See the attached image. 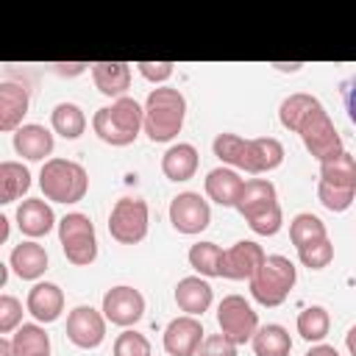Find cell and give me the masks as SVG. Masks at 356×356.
<instances>
[{
  "label": "cell",
  "instance_id": "1",
  "mask_svg": "<svg viewBox=\"0 0 356 356\" xmlns=\"http://www.w3.org/2000/svg\"><path fill=\"white\" fill-rule=\"evenodd\" d=\"M211 150L222 164L234 170H245L250 175L270 172L284 161V145L273 136L242 139L236 134H217V139L211 142Z\"/></svg>",
  "mask_w": 356,
  "mask_h": 356
},
{
  "label": "cell",
  "instance_id": "2",
  "mask_svg": "<svg viewBox=\"0 0 356 356\" xmlns=\"http://www.w3.org/2000/svg\"><path fill=\"white\" fill-rule=\"evenodd\" d=\"M92 128L95 134L106 142V145H114V147H125L131 145L139 131L145 128V108L134 100V97H120L114 100L111 106H103L95 111L92 117Z\"/></svg>",
  "mask_w": 356,
  "mask_h": 356
},
{
  "label": "cell",
  "instance_id": "3",
  "mask_svg": "<svg viewBox=\"0 0 356 356\" xmlns=\"http://www.w3.org/2000/svg\"><path fill=\"white\" fill-rule=\"evenodd\" d=\"M186 100L172 86H159L145 100V134L150 142H170L184 128Z\"/></svg>",
  "mask_w": 356,
  "mask_h": 356
},
{
  "label": "cell",
  "instance_id": "4",
  "mask_svg": "<svg viewBox=\"0 0 356 356\" xmlns=\"http://www.w3.org/2000/svg\"><path fill=\"white\" fill-rule=\"evenodd\" d=\"M39 186L53 203H78L89 189V175L78 161L50 159L39 172Z\"/></svg>",
  "mask_w": 356,
  "mask_h": 356
},
{
  "label": "cell",
  "instance_id": "5",
  "mask_svg": "<svg viewBox=\"0 0 356 356\" xmlns=\"http://www.w3.org/2000/svg\"><path fill=\"white\" fill-rule=\"evenodd\" d=\"M298 281V270L286 256H267L259 273L250 278V295L261 306H281Z\"/></svg>",
  "mask_w": 356,
  "mask_h": 356
},
{
  "label": "cell",
  "instance_id": "6",
  "mask_svg": "<svg viewBox=\"0 0 356 356\" xmlns=\"http://www.w3.org/2000/svg\"><path fill=\"white\" fill-rule=\"evenodd\" d=\"M58 242L61 250L67 256V261L78 264V267H89L97 259V236H95V225L86 214L72 211L64 214L58 220Z\"/></svg>",
  "mask_w": 356,
  "mask_h": 356
},
{
  "label": "cell",
  "instance_id": "7",
  "mask_svg": "<svg viewBox=\"0 0 356 356\" xmlns=\"http://www.w3.org/2000/svg\"><path fill=\"white\" fill-rule=\"evenodd\" d=\"M295 134H300L306 150H309L320 164H323V161H331L334 156H339V153L345 150V147H342V136L337 134V128H334L328 111L323 108V103L314 106V108L303 117V122L298 125Z\"/></svg>",
  "mask_w": 356,
  "mask_h": 356
},
{
  "label": "cell",
  "instance_id": "8",
  "mask_svg": "<svg viewBox=\"0 0 356 356\" xmlns=\"http://www.w3.org/2000/svg\"><path fill=\"white\" fill-rule=\"evenodd\" d=\"M108 234L120 245H136L147 236V203L142 197H120L108 217Z\"/></svg>",
  "mask_w": 356,
  "mask_h": 356
},
{
  "label": "cell",
  "instance_id": "9",
  "mask_svg": "<svg viewBox=\"0 0 356 356\" xmlns=\"http://www.w3.org/2000/svg\"><path fill=\"white\" fill-rule=\"evenodd\" d=\"M217 325L234 345H245L259 331V317L242 295H225L217 306Z\"/></svg>",
  "mask_w": 356,
  "mask_h": 356
},
{
  "label": "cell",
  "instance_id": "10",
  "mask_svg": "<svg viewBox=\"0 0 356 356\" xmlns=\"http://www.w3.org/2000/svg\"><path fill=\"white\" fill-rule=\"evenodd\" d=\"M170 222L181 234H200L211 222L209 200H203L197 192H181L170 203Z\"/></svg>",
  "mask_w": 356,
  "mask_h": 356
},
{
  "label": "cell",
  "instance_id": "11",
  "mask_svg": "<svg viewBox=\"0 0 356 356\" xmlns=\"http://www.w3.org/2000/svg\"><path fill=\"white\" fill-rule=\"evenodd\" d=\"M145 314V298L134 286H111L103 295V317L114 325H134Z\"/></svg>",
  "mask_w": 356,
  "mask_h": 356
},
{
  "label": "cell",
  "instance_id": "12",
  "mask_svg": "<svg viewBox=\"0 0 356 356\" xmlns=\"http://www.w3.org/2000/svg\"><path fill=\"white\" fill-rule=\"evenodd\" d=\"M67 339L83 350L97 348L106 339V317L92 306H75L67 314Z\"/></svg>",
  "mask_w": 356,
  "mask_h": 356
},
{
  "label": "cell",
  "instance_id": "13",
  "mask_svg": "<svg viewBox=\"0 0 356 356\" xmlns=\"http://www.w3.org/2000/svg\"><path fill=\"white\" fill-rule=\"evenodd\" d=\"M267 253L259 242H250V239H242L236 245H231L225 253H222V278H231V281H250L259 267L264 264Z\"/></svg>",
  "mask_w": 356,
  "mask_h": 356
},
{
  "label": "cell",
  "instance_id": "14",
  "mask_svg": "<svg viewBox=\"0 0 356 356\" xmlns=\"http://www.w3.org/2000/svg\"><path fill=\"white\" fill-rule=\"evenodd\" d=\"M203 325L197 317H175L167 328H164V350L170 356H197L200 345H203Z\"/></svg>",
  "mask_w": 356,
  "mask_h": 356
},
{
  "label": "cell",
  "instance_id": "15",
  "mask_svg": "<svg viewBox=\"0 0 356 356\" xmlns=\"http://www.w3.org/2000/svg\"><path fill=\"white\" fill-rule=\"evenodd\" d=\"M25 306L39 323H53L64 312V292L50 281H39V284L31 286Z\"/></svg>",
  "mask_w": 356,
  "mask_h": 356
},
{
  "label": "cell",
  "instance_id": "16",
  "mask_svg": "<svg viewBox=\"0 0 356 356\" xmlns=\"http://www.w3.org/2000/svg\"><path fill=\"white\" fill-rule=\"evenodd\" d=\"M273 206H278L275 186H273L267 178H250V181H245V186H242L239 200H236L234 209H236L245 220H250V217H256V214H261V211H267V209H273Z\"/></svg>",
  "mask_w": 356,
  "mask_h": 356
},
{
  "label": "cell",
  "instance_id": "17",
  "mask_svg": "<svg viewBox=\"0 0 356 356\" xmlns=\"http://www.w3.org/2000/svg\"><path fill=\"white\" fill-rule=\"evenodd\" d=\"M92 81L100 95L106 97H125V89L131 86V64L125 61H97L92 64Z\"/></svg>",
  "mask_w": 356,
  "mask_h": 356
},
{
  "label": "cell",
  "instance_id": "18",
  "mask_svg": "<svg viewBox=\"0 0 356 356\" xmlns=\"http://www.w3.org/2000/svg\"><path fill=\"white\" fill-rule=\"evenodd\" d=\"M14 150L28 161H42L53 153V134L44 125L28 122L14 131Z\"/></svg>",
  "mask_w": 356,
  "mask_h": 356
},
{
  "label": "cell",
  "instance_id": "19",
  "mask_svg": "<svg viewBox=\"0 0 356 356\" xmlns=\"http://www.w3.org/2000/svg\"><path fill=\"white\" fill-rule=\"evenodd\" d=\"M17 225H19V231L25 236H44V234L53 231L56 214H53V209L44 200L28 197V200H22L17 206Z\"/></svg>",
  "mask_w": 356,
  "mask_h": 356
},
{
  "label": "cell",
  "instance_id": "20",
  "mask_svg": "<svg viewBox=\"0 0 356 356\" xmlns=\"http://www.w3.org/2000/svg\"><path fill=\"white\" fill-rule=\"evenodd\" d=\"M28 89L22 83L6 81L0 83V128L3 131H17L22 117L28 114Z\"/></svg>",
  "mask_w": 356,
  "mask_h": 356
},
{
  "label": "cell",
  "instance_id": "21",
  "mask_svg": "<svg viewBox=\"0 0 356 356\" xmlns=\"http://www.w3.org/2000/svg\"><path fill=\"white\" fill-rule=\"evenodd\" d=\"M175 303L181 312H186L189 317L203 314L211 306V286L209 281H203L200 275H186L178 281L175 286Z\"/></svg>",
  "mask_w": 356,
  "mask_h": 356
},
{
  "label": "cell",
  "instance_id": "22",
  "mask_svg": "<svg viewBox=\"0 0 356 356\" xmlns=\"http://www.w3.org/2000/svg\"><path fill=\"white\" fill-rule=\"evenodd\" d=\"M245 181L234 167H214L206 175V195L220 206H236Z\"/></svg>",
  "mask_w": 356,
  "mask_h": 356
},
{
  "label": "cell",
  "instance_id": "23",
  "mask_svg": "<svg viewBox=\"0 0 356 356\" xmlns=\"http://www.w3.org/2000/svg\"><path fill=\"white\" fill-rule=\"evenodd\" d=\"M197 150L189 142H178L172 145L164 156H161V172L170 181H189L197 172Z\"/></svg>",
  "mask_w": 356,
  "mask_h": 356
},
{
  "label": "cell",
  "instance_id": "24",
  "mask_svg": "<svg viewBox=\"0 0 356 356\" xmlns=\"http://www.w3.org/2000/svg\"><path fill=\"white\" fill-rule=\"evenodd\" d=\"M11 267L22 281H36L47 270V250L39 242H19L11 250Z\"/></svg>",
  "mask_w": 356,
  "mask_h": 356
},
{
  "label": "cell",
  "instance_id": "25",
  "mask_svg": "<svg viewBox=\"0 0 356 356\" xmlns=\"http://www.w3.org/2000/svg\"><path fill=\"white\" fill-rule=\"evenodd\" d=\"M253 353L256 356H289L292 350V339L289 331L278 323H267L253 334Z\"/></svg>",
  "mask_w": 356,
  "mask_h": 356
},
{
  "label": "cell",
  "instance_id": "26",
  "mask_svg": "<svg viewBox=\"0 0 356 356\" xmlns=\"http://www.w3.org/2000/svg\"><path fill=\"white\" fill-rule=\"evenodd\" d=\"M31 189V172L19 161L0 164V203H14Z\"/></svg>",
  "mask_w": 356,
  "mask_h": 356
},
{
  "label": "cell",
  "instance_id": "27",
  "mask_svg": "<svg viewBox=\"0 0 356 356\" xmlns=\"http://www.w3.org/2000/svg\"><path fill=\"white\" fill-rule=\"evenodd\" d=\"M320 181L339 186V189H356V159L342 150L331 161H323L320 164Z\"/></svg>",
  "mask_w": 356,
  "mask_h": 356
},
{
  "label": "cell",
  "instance_id": "28",
  "mask_svg": "<svg viewBox=\"0 0 356 356\" xmlns=\"http://www.w3.org/2000/svg\"><path fill=\"white\" fill-rule=\"evenodd\" d=\"M17 356H50V337L36 323H22L11 337Z\"/></svg>",
  "mask_w": 356,
  "mask_h": 356
},
{
  "label": "cell",
  "instance_id": "29",
  "mask_svg": "<svg viewBox=\"0 0 356 356\" xmlns=\"http://www.w3.org/2000/svg\"><path fill=\"white\" fill-rule=\"evenodd\" d=\"M222 248L214 242H195L189 248V264L203 275V278H217L222 273Z\"/></svg>",
  "mask_w": 356,
  "mask_h": 356
},
{
  "label": "cell",
  "instance_id": "30",
  "mask_svg": "<svg viewBox=\"0 0 356 356\" xmlns=\"http://www.w3.org/2000/svg\"><path fill=\"white\" fill-rule=\"evenodd\" d=\"M50 122H53V131L61 134L64 139H78L86 131V117L75 103H58L50 114Z\"/></svg>",
  "mask_w": 356,
  "mask_h": 356
},
{
  "label": "cell",
  "instance_id": "31",
  "mask_svg": "<svg viewBox=\"0 0 356 356\" xmlns=\"http://www.w3.org/2000/svg\"><path fill=\"white\" fill-rule=\"evenodd\" d=\"M314 106H320L317 97H312V95H306V92H295V95H289V97L281 103L278 120H281V125H284L286 131H298V125L303 122V117H306Z\"/></svg>",
  "mask_w": 356,
  "mask_h": 356
},
{
  "label": "cell",
  "instance_id": "32",
  "mask_svg": "<svg viewBox=\"0 0 356 356\" xmlns=\"http://www.w3.org/2000/svg\"><path fill=\"white\" fill-rule=\"evenodd\" d=\"M331 328V317L323 306H309L298 314V334L306 342H320Z\"/></svg>",
  "mask_w": 356,
  "mask_h": 356
},
{
  "label": "cell",
  "instance_id": "33",
  "mask_svg": "<svg viewBox=\"0 0 356 356\" xmlns=\"http://www.w3.org/2000/svg\"><path fill=\"white\" fill-rule=\"evenodd\" d=\"M325 236H328V234H325L323 220L314 217V214H309V211L298 214V217L289 222V239H292L295 248H303V245L317 242V239H325Z\"/></svg>",
  "mask_w": 356,
  "mask_h": 356
},
{
  "label": "cell",
  "instance_id": "34",
  "mask_svg": "<svg viewBox=\"0 0 356 356\" xmlns=\"http://www.w3.org/2000/svg\"><path fill=\"white\" fill-rule=\"evenodd\" d=\"M298 256H300V264H303V267H309V270H323V267H328L331 259H334V245H331V239L325 236V239H317V242H309V245L298 248Z\"/></svg>",
  "mask_w": 356,
  "mask_h": 356
},
{
  "label": "cell",
  "instance_id": "35",
  "mask_svg": "<svg viewBox=\"0 0 356 356\" xmlns=\"http://www.w3.org/2000/svg\"><path fill=\"white\" fill-rule=\"evenodd\" d=\"M353 195H356V189H339V186H331L325 181L317 184V197H320V203L328 211H345V209H350Z\"/></svg>",
  "mask_w": 356,
  "mask_h": 356
},
{
  "label": "cell",
  "instance_id": "36",
  "mask_svg": "<svg viewBox=\"0 0 356 356\" xmlns=\"http://www.w3.org/2000/svg\"><path fill=\"white\" fill-rule=\"evenodd\" d=\"M114 356H150V342L139 331H122L114 339Z\"/></svg>",
  "mask_w": 356,
  "mask_h": 356
},
{
  "label": "cell",
  "instance_id": "37",
  "mask_svg": "<svg viewBox=\"0 0 356 356\" xmlns=\"http://www.w3.org/2000/svg\"><path fill=\"white\" fill-rule=\"evenodd\" d=\"M22 325V303L11 295H0V334H8Z\"/></svg>",
  "mask_w": 356,
  "mask_h": 356
},
{
  "label": "cell",
  "instance_id": "38",
  "mask_svg": "<svg viewBox=\"0 0 356 356\" xmlns=\"http://www.w3.org/2000/svg\"><path fill=\"white\" fill-rule=\"evenodd\" d=\"M245 222L250 225L253 234H259V236H273V234H278V228H281V206H273V209H267V211H261V214H256V217H250V220H245Z\"/></svg>",
  "mask_w": 356,
  "mask_h": 356
},
{
  "label": "cell",
  "instance_id": "39",
  "mask_svg": "<svg viewBox=\"0 0 356 356\" xmlns=\"http://www.w3.org/2000/svg\"><path fill=\"white\" fill-rule=\"evenodd\" d=\"M197 356H236V345L225 334H209L203 339Z\"/></svg>",
  "mask_w": 356,
  "mask_h": 356
},
{
  "label": "cell",
  "instance_id": "40",
  "mask_svg": "<svg viewBox=\"0 0 356 356\" xmlns=\"http://www.w3.org/2000/svg\"><path fill=\"white\" fill-rule=\"evenodd\" d=\"M139 67V72L147 78V81H153V83H161V81H167L170 75H172V61H139L136 64Z\"/></svg>",
  "mask_w": 356,
  "mask_h": 356
},
{
  "label": "cell",
  "instance_id": "41",
  "mask_svg": "<svg viewBox=\"0 0 356 356\" xmlns=\"http://www.w3.org/2000/svg\"><path fill=\"white\" fill-rule=\"evenodd\" d=\"M345 108H348V117L350 122L356 125V75L345 83Z\"/></svg>",
  "mask_w": 356,
  "mask_h": 356
},
{
  "label": "cell",
  "instance_id": "42",
  "mask_svg": "<svg viewBox=\"0 0 356 356\" xmlns=\"http://www.w3.org/2000/svg\"><path fill=\"white\" fill-rule=\"evenodd\" d=\"M306 356H339V353H337V348H331V345H314V348L306 350Z\"/></svg>",
  "mask_w": 356,
  "mask_h": 356
},
{
  "label": "cell",
  "instance_id": "43",
  "mask_svg": "<svg viewBox=\"0 0 356 356\" xmlns=\"http://www.w3.org/2000/svg\"><path fill=\"white\" fill-rule=\"evenodd\" d=\"M0 356H17V350H14V342H11V339H0Z\"/></svg>",
  "mask_w": 356,
  "mask_h": 356
},
{
  "label": "cell",
  "instance_id": "44",
  "mask_svg": "<svg viewBox=\"0 0 356 356\" xmlns=\"http://www.w3.org/2000/svg\"><path fill=\"white\" fill-rule=\"evenodd\" d=\"M345 345H348V350H350V356H356V325L348 331V337H345Z\"/></svg>",
  "mask_w": 356,
  "mask_h": 356
},
{
  "label": "cell",
  "instance_id": "45",
  "mask_svg": "<svg viewBox=\"0 0 356 356\" xmlns=\"http://www.w3.org/2000/svg\"><path fill=\"white\" fill-rule=\"evenodd\" d=\"M0 225H3V228H0V239H8V220L0 217Z\"/></svg>",
  "mask_w": 356,
  "mask_h": 356
}]
</instances>
